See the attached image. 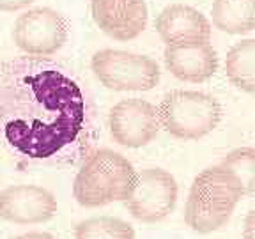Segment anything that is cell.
Wrapping results in <instances>:
<instances>
[{"label":"cell","mask_w":255,"mask_h":239,"mask_svg":"<svg viewBox=\"0 0 255 239\" xmlns=\"http://www.w3.org/2000/svg\"><path fill=\"white\" fill-rule=\"evenodd\" d=\"M84 92L48 57L0 62V142L28 159L57 156L85 126Z\"/></svg>","instance_id":"obj_1"},{"label":"cell","mask_w":255,"mask_h":239,"mask_svg":"<svg viewBox=\"0 0 255 239\" xmlns=\"http://www.w3.org/2000/svg\"><path fill=\"white\" fill-rule=\"evenodd\" d=\"M243 190L238 177L222 165L202 170L191 183L184 222L199 234H211L231 220Z\"/></svg>","instance_id":"obj_2"},{"label":"cell","mask_w":255,"mask_h":239,"mask_svg":"<svg viewBox=\"0 0 255 239\" xmlns=\"http://www.w3.org/2000/svg\"><path fill=\"white\" fill-rule=\"evenodd\" d=\"M136 170L123 154L98 149L84 161L73 183V197L84 207L126 202L136 183Z\"/></svg>","instance_id":"obj_3"},{"label":"cell","mask_w":255,"mask_h":239,"mask_svg":"<svg viewBox=\"0 0 255 239\" xmlns=\"http://www.w3.org/2000/svg\"><path fill=\"white\" fill-rule=\"evenodd\" d=\"M161 127L179 140H199L215 131L222 120L218 100L200 91H172L158 107Z\"/></svg>","instance_id":"obj_4"},{"label":"cell","mask_w":255,"mask_h":239,"mask_svg":"<svg viewBox=\"0 0 255 239\" xmlns=\"http://www.w3.org/2000/svg\"><path fill=\"white\" fill-rule=\"evenodd\" d=\"M91 69L103 87L117 92L151 91L159 82V66L140 53L105 48L91 59Z\"/></svg>","instance_id":"obj_5"},{"label":"cell","mask_w":255,"mask_h":239,"mask_svg":"<svg viewBox=\"0 0 255 239\" xmlns=\"http://www.w3.org/2000/svg\"><path fill=\"white\" fill-rule=\"evenodd\" d=\"M69 36L68 20L50 7L21 12L12 27V41L21 52L34 57L55 55Z\"/></svg>","instance_id":"obj_6"},{"label":"cell","mask_w":255,"mask_h":239,"mask_svg":"<svg viewBox=\"0 0 255 239\" xmlns=\"http://www.w3.org/2000/svg\"><path fill=\"white\" fill-rule=\"evenodd\" d=\"M179 186L170 172L163 168H143L136 175V183L126 206L133 218L142 223L165 220L177 204Z\"/></svg>","instance_id":"obj_7"},{"label":"cell","mask_w":255,"mask_h":239,"mask_svg":"<svg viewBox=\"0 0 255 239\" xmlns=\"http://www.w3.org/2000/svg\"><path fill=\"white\" fill-rule=\"evenodd\" d=\"M108 127L114 142L123 147H145L161 129L158 108L140 98H129L114 105L108 116Z\"/></svg>","instance_id":"obj_8"},{"label":"cell","mask_w":255,"mask_h":239,"mask_svg":"<svg viewBox=\"0 0 255 239\" xmlns=\"http://www.w3.org/2000/svg\"><path fill=\"white\" fill-rule=\"evenodd\" d=\"M57 213V199L37 184H12L0 191V218L16 225H39Z\"/></svg>","instance_id":"obj_9"},{"label":"cell","mask_w":255,"mask_h":239,"mask_svg":"<svg viewBox=\"0 0 255 239\" xmlns=\"http://www.w3.org/2000/svg\"><path fill=\"white\" fill-rule=\"evenodd\" d=\"M91 12L100 30L117 41L136 39L149 20L145 0H91Z\"/></svg>","instance_id":"obj_10"},{"label":"cell","mask_w":255,"mask_h":239,"mask_svg":"<svg viewBox=\"0 0 255 239\" xmlns=\"http://www.w3.org/2000/svg\"><path fill=\"white\" fill-rule=\"evenodd\" d=\"M165 66L181 82L202 84L218 71V53L209 41H179L165 46Z\"/></svg>","instance_id":"obj_11"},{"label":"cell","mask_w":255,"mask_h":239,"mask_svg":"<svg viewBox=\"0 0 255 239\" xmlns=\"http://www.w3.org/2000/svg\"><path fill=\"white\" fill-rule=\"evenodd\" d=\"M156 32L165 44L179 41H209L211 21L199 11L186 4H170L156 18Z\"/></svg>","instance_id":"obj_12"},{"label":"cell","mask_w":255,"mask_h":239,"mask_svg":"<svg viewBox=\"0 0 255 239\" xmlns=\"http://www.w3.org/2000/svg\"><path fill=\"white\" fill-rule=\"evenodd\" d=\"M213 25L225 34H247L255 28V0H215Z\"/></svg>","instance_id":"obj_13"},{"label":"cell","mask_w":255,"mask_h":239,"mask_svg":"<svg viewBox=\"0 0 255 239\" xmlns=\"http://www.w3.org/2000/svg\"><path fill=\"white\" fill-rule=\"evenodd\" d=\"M225 75L236 89L255 92V39H243L227 52Z\"/></svg>","instance_id":"obj_14"},{"label":"cell","mask_w":255,"mask_h":239,"mask_svg":"<svg viewBox=\"0 0 255 239\" xmlns=\"http://www.w3.org/2000/svg\"><path fill=\"white\" fill-rule=\"evenodd\" d=\"M75 239H135V229L114 216H92L80 222Z\"/></svg>","instance_id":"obj_15"},{"label":"cell","mask_w":255,"mask_h":239,"mask_svg":"<svg viewBox=\"0 0 255 239\" xmlns=\"http://www.w3.org/2000/svg\"><path fill=\"white\" fill-rule=\"evenodd\" d=\"M238 177L243 195H255V147H238L220 161Z\"/></svg>","instance_id":"obj_16"},{"label":"cell","mask_w":255,"mask_h":239,"mask_svg":"<svg viewBox=\"0 0 255 239\" xmlns=\"http://www.w3.org/2000/svg\"><path fill=\"white\" fill-rule=\"evenodd\" d=\"M34 2L36 0H0V11L14 12V11H20V9L28 7Z\"/></svg>","instance_id":"obj_17"},{"label":"cell","mask_w":255,"mask_h":239,"mask_svg":"<svg viewBox=\"0 0 255 239\" xmlns=\"http://www.w3.org/2000/svg\"><path fill=\"white\" fill-rule=\"evenodd\" d=\"M243 239H255V207L250 209V213H248L247 218H245Z\"/></svg>","instance_id":"obj_18"},{"label":"cell","mask_w":255,"mask_h":239,"mask_svg":"<svg viewBox=\"0 0 255 239\" xmlns=\"http://www.w3.org/2000/svg\"><path fill=\"white\" fill-rule=\"evenodd\" d=\"M12 239H55L52 234H48V232H27V234H21V236H16Z\"/></svg>","instance_id":"obj_19"}]
</instances>
